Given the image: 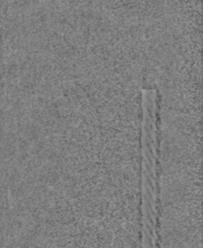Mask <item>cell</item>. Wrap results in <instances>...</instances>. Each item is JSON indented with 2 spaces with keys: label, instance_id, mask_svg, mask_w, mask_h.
Listing matches in <instances>:
<instances>
[{
  "label": "cell",
  "instance_id": "1",
  "mask_svg": "<svg viewBox=\"0 0 203 248\" xmlns=\"http://www.w3.org/2000/svg\"><path fill=\"white\" fill-rule=\"evenodd\" d=\"M156 91L143 90L142 136V211L143 240L154 245L157 217V138H156Z\"/></svg>",
  "mask_w": 203,
  "mask_h": 248
}]
</instances>
